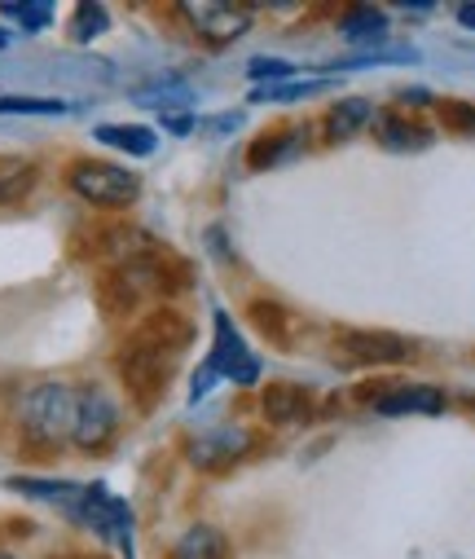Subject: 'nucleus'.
<instances>
[{
  "label": "nucleus",
  "mask_w": 475,
  "mask_h": 559,
  "mask_svg": "<svg viewBox=\"0 0 475 559\" xmlns=\"http://www.w3.org/2000/svg\"><path fill=\"white\" fill-rule=\"evenodd\" d=\"M251 445H256V437H251L247 428L225 424V428H207V432L190 437V441H186V459H190V467L216 476V472H229Z\"/></svg>",
  "instance_id": "obj_7"
},
{
  "label": "nucleus",
  "mask_w": 475,
  "mask_h": 559,
  "mask_svg": "<svg viewBox=\"0 0 475 559\" xmlns=\"http://www.w3.org/2000/svg\"><path fill=\"white\" fill-rule=\"evenodd\" d=\"M168 559H229V542H225V533L216 528V524H190L177 542H173V550H168Z\"/></svg>",
  "instance_id": "obj_14"
},
{
  "label": "nucleus",
  "mask_w": 475,
  "mask_h": 559,
  "mask_svg": "<svg viewBox=\"0 0 475 559\" xmlns=\"http://www.w3.org/2000/svg\"><path fill=\"white\" fill-rule=\"evenodd\" d=\"M388 36H392V19L379 5H348L340 14V40L353 45L357 53H370V49L388 45Z\"/></svg>",
  "instance_id": "obj_11"
},
{
  "label": "nucleus",
  "mask_w": 475,
  "mask_h": 559,
  "mask_svg": "<svg viewBox=\"0 0 475 559\" xmlns=\"http://www.w3.org/2000/svg\"><path fill=\"white\" fill-rule=\"evenodd\" d=\"M260 370H264V366H260V357L247 348V340H242V331L234 326V318H229L225 309H212V348H207V357H203V366H199V374H194V383H190V405L207 401L221 379L234 383V388H256V383H260Z\"/></svg>",
  "instance_id": "obj_3"
},
{
  "label": "nucleus",
  "mask_w": 475,
  "mask_h": 559,
  "mask_svg": "<svg viewBox=\"0 0 475 559\" xmlns=\"http://www.w3.org/2000/svg\"><path fill=\"white\" fill-rule=\"evenodd\" d=\"M123 437V405L119 396L88 379V383H75V424H71V450L97 459L106 450H115V441Z\"/></svg>",
  "instance_id": "obj_5"
},
{
  "label": "nucleus",
  "mask_w": 475,
  "mask_h": 559,
  "mask_svg": "<svg viewBox=\"0 0 475 559\" xmlns=\"http://www.w3.org/2000/svg\"><path fill=\"white\" fill-rule=\"evenodd\" d=\"M444 405H449V396L436 383H392L379 396H370V409L383 418H405V414L431 418V414H444Z\"/></svg>",
  "instance_id": "obj_8"
},
{
  "label": "nucleus",
  "mask_w": 475,
  "mask_h": 559,
  "mask_svg": "<svg viewBox=\"0 0 475 559\" xmlns=\"http://www.w3.org/2000/svg\"><path fill=\"white\" fill-rule=\"evenodd\" d=\"M110 10L102 5V0H80V5L71 10V23H67V36H71V45H93V40H102L106 32H110Z\"/></svg>",
  "instance_id": "obj_17"
},
{
  "label": "nucleus",
  "mask_w": 475,
  "mask_h": 559,
  "mask_svg": "<svg viewBox=\"0 0 475 559\" xmlns=\"http://www.w3.org/2000/svg\"><path fill=\"white\" fill-rule=\"evenodd\" d=\"M331 88V80H290V84H264L256 88V102H295V97H308V93H322Z\"/></svg>",
  "instance_id": "obj_22"
},
{
  "label": "nucleus",
  "mask_w": 475,
  "mask_h": 559,
  "mask_svg": "<svg viewBox=\"0 0 475 559\" xmlns=\"http://www.w3.org/2000/svg\"><path fill=\"white\" fill-rule=\"evenodd\" d=\"M190 335L194 331L177 309H154L123 335V344L115 353V370L136 409H154L158 396L168 392V383L190 348Z\"/></svg>",
  "instance_id": "obj_1"
},
{
  "label": "nucleus",
  "mask_w": 475,
  "mask_h": 559,
  "mask_svg": "<svg viewBox=\"0 0 475 559\" xmlns=\"http://www.w3.org/2000/svg\"><path fill=\"white\" fill-rule=\"evenodd\" d=\"M401 106H405V110H409V106H414V110H418V106H431V93H427V88H405V93H401Z\"/></svg>",
  "instance_id": "obj_25"
},
{
  "label": "nucleus",
  "mask_w": 475,
  "mask_h": 559,
  "mask_svg": "<svg viewBox=\"0 0 475 559\" xmlns=\"http://www.w3.org/2000/svg\"><path fill=\"white\" fill-rule=\"evenodd\" d=\"M379 62H418V49H409V45H396V49L379 45L370 53H353L348 62H335L331 71H357V67H379Z\"/></svg>",
  "instance_id": "obj_21"
},
{
  "label": "nucleus",
  "mask_w": 475,
  "mask_h": 559,
  "mask_svg": "<svg viewBox=\"0 0 475 559\" xmlns=\"http://www.w3.org/2000/svg\"><path fill=\"white\" fill-rule=\"evenodd\" d=\"M295 75V62H282V58H251V67H247V80H256V84H273V80H290Z\"/></svg>",
  "instance_id": "obj_23"
},
{
  "label": "nucleus",
  "mask_w": 475,
  "mask_h": 559,
  "mask_svg": "<svg viewBox=\"0 0 475 559\" xmlns=\"http://www.w3.org/2000/svg\"><path fill=\"white\" fill-rule=\"evenodd\" d=\"M58 559H80V555H58Z\"/></svg>",
  "instance_id": "obj_30"
},
{
  "label": "nucleus",
  "mask_w": 475,
  "mask_h": 559,
  "mask_svg": "<svg viewBox=\"0 0 475 559\" xmlns=\"http://www.w3.org/2000/svg\"><path fill=\"white\" fill-rule=\"evenodd\" d=\"M375 136H379V146L392 151V155H418L436 142L427 123H418L401 110H375Z\"/></svg>",
  "instance_id": "obj_10"
},
{
  "label": "nucleus",
  "mask_w": 475,
  "mask_h": 559,
  "mask_svg": "<svg viewBox=\"0 0 475 559\" xmlns=\"http://www.w3.org/2000/svg\"><path fill=\"white\" fill-rule=\"evenodd\" d=\"M45 168L32 155H0V207H23L36 186H40Z\"/></svg>",
  "instance_id": "obj_12"
},
{
  "label": "nucleus",
  "mask_w": 475,
  "mask_h": 559,
  "mask_svg": "<svg viewBox=\"0 0 475 559\" xmlns=\"http://www.w3.org/2000/svg\"><path fill=\"white\" fill-rule=\"evenodd\" d=\"M71 424H75V383L71 379H36V383L19 388L14 428H19L23 450H36V454L67 450Z\"/></svg>",
  "instance_id": "obj_2"
},
{
  "label": "nucleus",
  "mask_w": 475,
  "mask_h": 559,
  "mask_svg": "<svg viewBox=\"0 0 475 559\" xmlns=\"http://www.w3.org/2000/svg\"><path fill=\"white\" fill-rule=\"evenodd\" d=\"M0 19L14 23L23 36H40L54 27L58 5H49V0H10V5H0Z\"/></svg>",
  "instance_id": "obj_18"
},
{
  "label": "nucleus",
  "mask_w": 475,
  "mask_h": 559,
  "mask_svg": "<svg viewBox=\"0 0 475 559\" xmlns=\"http://www.w3.org/2000/svg\"><path fill=\"white\" fill-rule=\"evenodd\" d=\"M93 142L106 151H119L128 159H150L158 151V132L150 123H97Z\"/></svg>",
  "instance_id": "obj_13"
},
{
  "label": "nucleus",
  "mask_w": 475,
  "mask_h": 559,
  "mask_svg": "<svg viewBox=\"0 0 475 559\" xmlns=\"http://www.w3.org/2000/svg\"><path fill=\"white\" fill-rule=\"evenodd\" d=\"M299 136H304V132H264L260 142H251L247 164H251V168H273V164H282V159H290V155L299 151Z\"/></svg>",
  "instance_id": "obj_19"
},
{
  "label": "nucleus",
  "mask_w": 475,
  "mask_h": 559,
  "mask_svg": "<svg viewBox=\"0 0 475 559\" xmlns=\"http://www.w3.org/2000/svg\"><path fill=\"white\" fill-rule=\"evenodd\" d=\"M203 128H212V132H229V128H238V115H221V119H207Z\"/></svg>",
  "instance_id": "obj_26"
},
{
  "label": "nucleus",
  "mask_w": 475,
  "mask_h": 559,
  "mask_svg": "<svg viewBox=\"0 0 475 559\" xmlns=\"http://www.w3.org/2000/svg\"><path fill=\"white\" fill-rule=\"evenodd\" d=\"M340 348H344L348 361H361V366H396L414 353L409 340L388 335V331H344Z\"/></svg>",
  "instance_id": "obj_9"
},
{
  "label": "nucleus",
  "mask_w": 475,
  "mask_h": 559,
  "mask_svg": "<svg viewBox=\"0 0 475 559\" xmlns=\"http://www.w3.org/2000/svg\"><path fill=\"white\" fill-rule=\"evenodd\" d=\"M158 123H164V128H168V132H181V136H186V132H194V128H199V123H194V119H190V115H164V119H158Z\"/></svg>",
  "instance_id": "obj_24"
},
{
  "label": "nucleus",
  "mask_w": 475,
  "mask_h": 559,
  "mask_svg": "<svg viewBox=\"0 0 475 559\" xmlns=\"http://www.w3.org/2000/svg\"><path fill=\"white\" fill-rule=\"evenodd\" d=\"M0 115H71V102L62 97H36V93H0Z\"/></svg>",
  "instance_id": "obj_20"
},
{
  "label": "nucleus",
  "mask_w": 475,
  "mask_h": 559,
  "mask_svg": "<svg viewBox=\"0 0 475 559\" xmlns=\"http://www.w3.org/2000/svg\"><path fill=\"white\" fill-rule=\"evenodd\" d=\"M67 190L93 207V212H128L141 199V173H132L128 164L115 159H93V155H75L62 173Z\"/></svg>",
  "instance_id": "obj_4"
},
{
  "label": "nucleus",
  "mask_w": 475,
  "mask_h": 559,
  "mask_svg": "<svg viewBox=\"0 0 475 559\" xmlns=\"http://www.w3.org/2000/svg\"><path fill=\"white\" fill-rule=\"evenodd\" d=\"M0 559H23V555L19 550H0Z\"/></svg>",
  "instance_id": "obj_28"
},
{
  "label": "nucleus",
  "mask_w": 475,
  "mask_h": 559,
  "mask_svg": "<svg viewBox=\"0 0 475 559\" xmlns=\"http://www.w3.org/2000/svg\"><path fill=\"white\" fill-rule=\"evenodd\" d=\"M370 123H375V102H366V97H344V102H335V106L326 110L331 142H353V136H357L361 128H370Z\"/></svg>",
  "instance_id": "obj_15"
},
{
  "label": "nucleus",
  "mask_w": 475,
  "mask_h": 559,
  "mask_svg": "<svg viewBox=\"0 0 475 559\" xmlns=\"http://www.w3.org/2000/svg\"><path fill=\"white\" fill-rule=\"evenodd\" d=\"M458 23H462L466 32H475V5H458Z\"/></svg>",
  "instance_id": "obj_27"
},
{
  "label": "nucleus",
  "mask_w": 475,
  "mask_h": 559,
  "mask_svg": "<svg viewBox=\"0 0 475 559\" xmlns=\"http://www.w3.org/2000/svg\"><path fill=\"white\" fill-rule=\"evenodd\" d=\"M312 409L308 392L299 383H269L264 392V418H273V424H304Z\"/></svg>",
  "instance_id": "obj_16"
},
{
  "label": "nucleus",
  "mask_w": 475,
  "mask_h": 559,
  "mask_svg": "<svg viewBox=\"0 0 475 559\" xmlns=\"http://www.w3.org/2000/svg\"><path fill=\"white\" fill-rule=\"evenodd\" d=\"M177 14L212 49H225V45L242 40L251 32V19H256L251 5H234V0H190V5H181Z\"/></svg>",
  "instance_id": "obj_6"
},
{
  "label": "nucleus",
  "mask_w": 475,
  "mask_h": 559,
  "mask_svg": "<svg viewBox=\"0 0 475 559\" xmlns=\"http://www.w3.org/2000/svg\"><path fill=\"white\" fill-rule=\"evenodd\" d=\"M10 45V32H0V49H5Z\"/></svg>",
  "instance_id": "obj_29"
}]
</instances>
